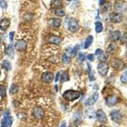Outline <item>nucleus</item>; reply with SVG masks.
Here are the masks:
<instances>
[{"instance_id": "nucleus-1", "label": "nucleus", "mask_w": 127, "mask_h": 127, "mask_svg": "<svg viewBox=\"0 0 127 127\" xmlns=\"http://www.w3.org/2000/svg\"><path fill=\"white\" fill-rule=\"evenodd\" d=\"M62 96L65 99L69 101H73L75 100L78 99L80 96H81V93L78 91H75V90H67L64 92L62 94Z\"/></svg>"}, {"instance_id": "nucleus-2", "label": "nucleus", "mask_w": 127, "mask_h": 127, "mask_svg": "<svg viewBox=\"0 0 127 127\" xmlns=\"http://www.w3.org/2000/svg\"><path fill=\"white\" fill-rule=\"evenodd\" d=\"M10 111H7L4 115L1 122V127H11L13 122V118L10 116Z\"/></svg>"}, {"instance_id": "nucleus-3", "label": "nucleus", "mask_w": 127, "mask_h": 127, "mask_svg": "<svg viewBox=\"0 0 127 127\" xmlns=\"http://www.w3.org/2000/svg\"><path fill=\"white\" fill-rule=\"evenodd\" d=\"M109 19L113 23L119 24L123 20V15L120 12H113L109 15Z\"/></svg>"}, {"instance_id": "nucleus-4", "label": "nucleus", "mask_w": 127, "mask_h": 127, "mask_svg": "<svg viewBox=\"0 0 127 127\" xmlns=\"http://www.w3.org/2000/svg\"><path fill=\"white\" fill-rule=\"evenodd\" d=\"M111 118L116 123H120L122 120V113L119 110H114L111 113Z\"/></svg>"}, {"instance_id": "nucleus-5", "label": "nucleus", "mask_w": 127, "mask_h": 127, "mask_svg": "<svg viewBox=\"0 0 127 127\" xmlns=\"http://www.w3.org/2000/svg\"><path fill=\"white\" fill-rule=\"evenodd\" d=\"M109 70V65L108 64L105 63V62H100L98 64V66H97V71L100 74V75L102 76H105L107 75V72Z\"/></svg>"}, {"instance_id": "nucleus-6", "label": "nucleus", "mask_w": 127, "mask_h": 127, "mask_svg": "<svg viewBox=\"0 0 127 127\" xmlns=\"http://www.w3.org/2000/svg\"><path fill=\"white\" fill-rule=\"evenodd\" d=\"M68 29L71 32H76L79 29V24L76 19L72 18L68 22Z\"/></svg>"}, {"instance_id": "nucleus-7", "label": "nucleus", "mask_w": 127, "mask_h": 127, "mask_svg": "<svg viewBox=\"0 0 127 127\" xmlns=\"http://www.w3.org/2000/svg\"><path fill=\"white\" fill-rule=\"evenodd\" d=\"M98 97H99V94L98 92H94L92 94V95H91L90 97H88L87 100H86L84 104L86 106H90V105H92L95 104L96 102L98 100Z\"/></svg>"}, {"instance_id": "nucleus-8", "label": "nucleus", "mask_w": 127, "mask_h": 127, "mask_svg": "<svg viewBox=\"0 0 127 127\" xmlns=\"http://www.w3.org/2000/svg\"><path fill=\"white\" fill-rule=\"evenodd\" d=\"M114 8L120 12H125L127 10V4L123 0H118L114 3Z\"/></svg>"}, {"instance_id": "nucleus-9", "label": "nucleus", "mask_w": 127, "mask_h": 127, "mask_svg": "<svg viewBox=\"0 0 127 127\" xmlns=\"http://www.w3.org/2000/svg\"><path fill=\"white\" fill-rule=\"evenodd\" d=\"M27 46H28L27 42L24 39H19L15 44V49L19 52H24L26 50Z\"/></svg>"}, {"instance_id": "nucleus-10", "label": "nucleus", "mask_w": 127, "mask_h": 127, "mask_svg": "<svg viewBox=\"0 0 127 127\" xmlns=\"http://www.w3.org/2000/svg\"><path fill=\"white\" fill-rule=\"evenodd\" d=\"M95 117L97 118L98 121L102 123H105L107 121V116L105 113L102 109H98L95 113Z\"/></svg>"}, {"instance_id": "nucleus-11", "label": "nucleus", "mask_w": 127, "mask_h": 127, "mask_svg": "<svg viewBox=\"0 0 127 127\" xmlns=\"http://www.w3.org/2000/svg\"><path fill=\"white\" fill-rule=\"evenodd\" d=\"M32 114L36 119H41L45 116V111L41 107H36L35 108H34Z\"/></svg>"}, {"instance_id": "nucleus-12", "label": "nucleus", "mask_w": 127, "mask_h": 127, "mask_svg": "<svg viewBox=\"0 0 127 127\" xmlns=\"http://www.w3.org/2000/svg\"><path fill=\"white\" fill-rule=\"evenodd\" d=\"M54 79V74L50 72H44L41 75V79L42 81H44L45 83H50L52 82V81Z\"/></svg>"}, {"instance_id": "nucleus-13", "label": "nucleus", "mask_w": 127, "mask_h": 127, "mask_svg": "<svg viewBox=\"0 0 127 127\" xmlns=\"http://www.w3.org/2000/svg\"><path fill=\"white\" fill-rule=\"evenodd\" d=\"M10 25V20L8 19L4 18V19L0 20V29H1V30L3 31H5L6 30H7Z\"/></svg>"}, {"instance_id": "nucleus-14", "label": "nucleus", "mask_w": 127, "mask_h": 127, "mask_svg": "<svg viewBox=\"0 0 127 127\" xmlns=\"http://www.w3.org/2000/svg\"><path fill=\"white\" fill-rule=\"evenodd\" d=\"M113 65L115 69L118 70L123 69L125 67V64L123 63V61H121L120 59H117L113 61Z\"/></svg>"}, {"instance_id": "nucleus-15", "label": "nucleus", "mask_w": 127, "mask_h": 127, "mask_svg": "<svg viewBox=\"0 0 127 127\" xmlns=\"http://www.w3.org/2000/svg\"><path fill=\"white\" fill-rule=\"evenodd\" d=\"M106 104L108 106L112 107L114 106L118 102V98L116 96H110L106 99Z\"/></svg>"}, {"instance_id": "nucleus-16", "label": "nucleus", "mask_w": 127, "mask_h": 127, "mask_svg": "<svg viewBox=\"0 0 127 127\" xmlns=\"http://www.w3.org/2000/svg\"><path fill=\"white\" fill-rule=\"evenodd\" d=\"M48 42H49L50 43L59 45L62 43V39L60 37H58V36H51L48 38Z\"/></svg>"}, {"instance_id": "nucleus-17", "label": "nucleus", "mask_w": 127, "mask_h": 127, "mask_svg": "<svg viewBox=\"0 0 127 127\" xmlns=\"http://www.w3.org/2000/svg\"><path fill=\"white\" fill-rule=\"evenodd\" d=\"M121 38V33L119 31H114L109 36V39L113 41H116Z\"/></svg>"}, {"instance_id": "nucleus-18", "label": "nucleus", "mask_w": 127, "mask_h": 127, "mask_svg": "<svg viewBox=\"0 0 127 127\" xmlns=\"http://www.w3.org/2000/svg\"><path fill=\"white\" fill-rule=\"evenodd\" d=\"M61 19H50L48 21L50 26L54 28H59L61 25Z\"/></svg>"}, {"instance_id": "nucleus-19", "label": "nucleus", "mask_w": 127, "mask_h": 127, "mask_svg": "<svg viewBox=\"0 0 127 127\" xmlns=\"http://www.w3.org/2000/svg\"><path fill=\"white\" fill-rule=\"evenodd\" d=\"M118 50V46L114 43H111L107 48V52L108 54H114Z\"/></svg>"}, {"instance_id": "nucleus-20", "label": "nucleus", "mask_w": 127, "mask_h": 127, "mask_svg": "<svg viewBox=\"0 0 127 127\" xmlns=\"http://www.w3.org/2000/svg\"><path fill=\"white\" fill-rule=\"evenodd\" d=\"M86 118L89 120H94L95 118V113L94 109H88L86 111Z\"/></svg>"}, {"instance_id": "nucleus-21", "label": "nucleus", "mask_w": 127, "mask_h": 127, "mask_svg": "<svg viewBox=\"0 0 127 127\" xmlns=\"http://www.w3.org/2000/svg\"><path fill=\"white\" fill-rule=\"evenodd\" d=\"M62 0H51L50 7L52 8H57L62 5Z\"/></svg>"}, {"instance_id": "nucleus-22", "label": "nucleus", "mask_w": 127, "mask_h": 127, "mask_svg": "<svg viewBox=\"0 0 127 127\" xmlns=\"http://www.w3.org/2000/svg\"><path fill=\"white\" fill-rule=\"evenodd\" d=\"M1 66L3 69H6V71H10L12 68L10 62L8 61H6V60H4V61H2Z\"/></svg>"}, {"instance_id": "nucleus-23", "label": "nucleus", "mask_w": 127, "mask_h": 127, "mask_svg": "<svg viewBox=\"0 0 127 127\" xmlns=\"http://www.w3.org/2000/svg\"><path fill=\"white\" fill-rule=\"evenodd\" d=\"M93 40H94V37H93V36L89 35V36H87V39H86L85 40V46H84V48H85V49L88 48L91 45V44L92 43Z\"/></svg>"}, {"instance_id": "nucleus-24", "label": "nucleus", "mask_w": 127, "mask_h": 127, "mask_svg": "<svg viewBox=\"0 0 127 127\" xmlns=\"http://www.w3.org/2000/svg\"><path fill=\"white\" fill-rule=\"evenodd\" d=\"M107 59H108V55H107V53H104V52H102L101 54H100L99 55H98V61H100L102 62H105V61H107Z\"/></svg>"}, {"instance_id": "nucleus-25", "label": "nucleus", "mask_w": 127, "mask_h": 127, "mask_svg": "<svg viewBox=\"0 0 127 127\" xmlns=\"http://www.w3.org/2000/svg\"><path fill=\"white\" fill-rule=\"evenodd\" d=\"M69 74L67 72H64L62 74L61 76V82L64 83L66 81H69Z\"/></svg>"}, {"instance_id": "nucleus-26", "label": "nucleus", "mask_w": 127, "mask_h": 127, "mask_svg": "<svg viewBox=\"0 0 127 127\" xmlns=\"http://www.w3.org/2000/svg\"><path fill=\"white\" fill-rule=\"evenodd\" d=\"M103 31V25L102 22H97L95 23V31L97 33H100Z\"/></svg>"}, {"instance_id": "nucleus-27", "label": "nucleus", "mask_w": 127, "mask_h": 127, "mask_svg": "<svg viewBox=\"0 0 127 127\" xmlns=\"http://www.w3.org/2000/svg\"><path fill=\"white\" fill-rule=\"evenodd\" d=\"M6 54H7L8 56L10 57H13V55H14V52H13V47H12V45H8L6 50Z\"/></svg>"}, {"instance_id": "nucleus-28", "label": "nucleus", "mask_w": 127, "mask_h": 127, "mask_svg": "<svg viewBox=\"0 0 127 127\" xmlns=\"http://www.w3.org/2000/svg\"><path fill=\"white\" fill-rule=\"evenodd\" d=\"M111 8V4L109 3V2H107V3H105L104 4H102V12H107L108 10H109Z\"/></svg>"}, {"instance_id": "nucleus-29", "label": "nucleus", "mask_w": 127, "mask_h": 127, "mask_svg": "<svg viewBox=\"0 0 127 127\" xmlns=\"http://www.w3.org/2000/svg\"><path fill=\"white\" fill-rule=\"evenodd\" d=\"M6 88L5 86L0 85V96L1 97H6Z\"/></svg>"}, {"instance_id": "nucleus-30", "label": "nucleus", "mask_w": 127, "mask_h": 127, "mask_svg": "<svg viewBox=\"0 0 127 127\" xmlns=\"http://www.w3.org/2000/svg\"><path fill=\"white\" fill-rule=\"evenodd\" d=\"M55 14L56 15L59 16V17H63V16L65 15V11L62 8H57L56 9L55 12Z\"/></svg>"}, {"instance_id": "nucleus-31", "label": "nucleus", "mask_w": 127, "mask_h": 127, "mask_svg": "<svg viewBox=\"0 0 127 127\" xmlns=\"http://www.w3.org/2000/svg\"><path fill=\"white\" fill-rule=\"evenodd\" d=\"M19 90V87L15 85V84H12L10 89V93L12 94H14L17 93Z\"/></svg>"}, {"instance_id": "nucleus-32", "label": "nucleus", "mask_w": 127, "mask_h": 127, "mask_svg": "<svg viewBox=\"0 0 127 127\" xmlns=\"http://www.w3.org/2000/svg\"><path fill=\"white\" fill-rule=\"evenodd\" d=\"M62 61H63L64 63H65V64H69L71 62V59L70 57L67 56L66 54H64L62 56Z\"/></svg>"}, {"instance_id": "nucleus-33", "label": "nucleus", "mask_w": 127, "mask_h": 127, "mask_svg": "<svg viewBox=\"0 0 127 127\" xmlns=\"http://www.w3.org/2000/svg\"><path fill=\"white\" fill-rule=\"evenodd\" d=\"M81 113L79 111H77L76 113L74 114V116H73V119L75 121H79V120H80V119H81Z\"/></svg>"}, {"instance_id": "nucleus-34", "label": "nucleus", "mask_w": 127, "mask_h": 127, "mask_svg": "<svg viewBox=\"0 0 127 127\" xmlns=\"http://www.w3.org/2000/svg\"><path fill=\"white\" fill-rule=\"evenodd\" d=\"M121 81L123 83L126 84L127 82V71H125L121 76Z\"/></svg>"}, {"instance_id": "nucleus-35", "label": "nucleus", "mask_w": 127, "mask_h": 127, "mask_svg": "<svg viewBox=\"0 0 127 127\" xmlns=\"http://www.w3.org/2000/svg\"><path fill=\"white\" fill-rule=\"evenodd\" d=\"M0 7L3 9H6L8 8V3L5 0H0Z\"/></svg>"}, {"instance_id": "nucleus-36", "label": "nucleus", "mask_w": 127, "mask_h": 127, "mask_svg": "<svg viewBox=\"0 0 127 127\" xmlns=\"http://www.w3.org/2000/svg\"><path fill=\"white\" fill-rule=\"evenodd\" d=\"M79 49V46L78 45H76L72 49V50H71V55H72V56H74V55H75L76 54V53L78 52V50Z\"/></svg>"}, {"instance_id": "nucleus-37", "label": "nucleus", "mask_w": 127, "mask_h": 127, "mask_svg": "<svg viewBox=\"0 0 127 127\" xmlns=\"http://www.w3.org/2000/svg\"><path fill=\"white\" fill-rule=\"evenodd\" d=\"M127 33H125L124 35L123 36V37H122L121 39V44H125L126 43H127Z\"/></svg>"}, {"instance_id": "nucleus-38", "label": "nucleus", "mask_w": 127, "mask_h": 127, "mask_svg": "<svg viewBox=\"0 0 127 127\" xmlns=\"http://www.w3.org/2000/svg\"><path fill=\"white\" fill-rule=\"evenodd\" d=\"M89 78H90V80L91 81H94V80L95 79V76H94V73H93L92 71H90V72H89Z\"/></svg>"}, {"instance_id": "nucleus-39", "label": "nucleus", "mask_w": 127, "mask_h": 127, "mask_svg": "<svg viewBox=\"0 0 127 127\" xmlns=\"http://www.w3.org/2000/svg\"><path fill=\"white\" fill-rule=\"evenodd\" d=\"M78 58H79V59L80 61H83L85 59V56L83 53H79V54H78Z\"/></svg>"}, {"instance_id": "nucleus-40", "label": "nucleus", "mask_w": 127, "mask_h": 127, "mask_svg": "<svg viewBox=\"0 0 127 127\" xmlns=\"http://www.w3.org/2000/svg\"><path fill=\"white\" fill-rule=\"evenodd\" d=\"M87 59L90 61H94L95 59V55L94 54H89L87 55Z\"/></svg>"}, {"instance_id": "nucleus-41", "label": "nucleus", "mask_w": 127, "mask_h": 127, "mask_svg": "<svg viewBox=\"0 0 127 127\" xmlns=\"http://www.w3.org/2000/svg\"><path fill=\"white\" fill-rule=\"evenodd\" d=\"M14 35H15V32L13 31L12 32H10V34H9V37H10V40L11 41H12L13 39V37H14Z\"/></svg>"}, {"instance_id": "nucleus-42", "label": "nucleus", "mask_w": 127, "mask_h": 127, "mask_svg": "<svg viewBox=\"0 0 127 127\" xmlns=\"http://www.w3.org/2000/svg\"><path fill=\"white\" fill-rule=\"evenodd\" d=\"M102 52H103V51L101 49L98 48V49H97V50L95 51V55L98 56V55H99L100 54H101Z\"/></svg>"}, {"instance_id": "nucleus-43", "label": "nucleus", "mask_w": 127, "mask_h": 127, "mask_svg": "<svg viewBox=\"0 0 127 127\" xmlns=\"http://www.w3.org/2000/svg\"><path fill=\"white\" fill-rule=\"evenodd\" d=\"M59 76H60V72H57V74L56 75V77H55V82H57L58 80H59Z\"/></svg>"}, {"instance_id": "nucleus-44", "label": "nucleus", "mask_w": 127, "mask_h": 127, "mask_svg": "<svg viewBox=\"0 0 127 127\" xmlns=\"http://www.w3.org/2000/svg\"><path fill=\"white\" fill-rule=\"evenodd\" d=\"M105 3V0H99V4L100 5H102L103 4Z\"/></svg>"}, {"instance_id": "nucleus-45", "label": "nucleus", "mask_w": 127, "mask_h": 127, "mask_svg": "<svg viewBox=\"0 0 127 127\" xmlns=\"http://www.w3.org/2000/svg\"><path fill=\"white\" fill-rule=\"evenodd\" d=\"M66 127V122H65V121H63L60 127Z\"/></svg>"}, {"instance_id": "nucleus-46", "label": "nucleus", "mask_w": 127, "mask_h": 127, "mask_svg": "<svg viewBox=\"0 0 127 127\" xmlns=\"http://www.w3.org/2000/svg\"><path fill=\"white\" fill-rule=\"evenodd\" d=\"M69 127H77V125L76 123H72V124H71Z\"/></svg>"}, {"instance_id": "nucleus-47", "label": "nucleus", "mask_w": 127, "mask_h": 127, "mask_svg": "<svg viewBox=\"0 0 127 127\" xmlns=\"http://www.w3.org/2000/svg\"><path fill=\"white\" fill-rule=\"evenodd\" d=\"M107 127V126H105V125H100V127Z\"/></svg>"}, {"instance_id": "nucleus-48", "label": "nucleus", "mask_w": 127, "mask_h": 127, "mask_svg": "<svg viewBox=\"0 0 127 127\" xmlns=\"http://www.w3.org/2000/svg\"><path fill=\"white\" fill-rule=\"evenodd\" d=\"M1 113H2V109L1 108H0V116H1Z\"/></svg>"}, {"instance_id": "nucleus-49", "label": "nucleus", "mask_w": 127, "mask_h": 127, "mask_svg": "<svg viewBox=\"0 0 127 127\" xmlns=\"http://www.w3.org/2000/svg\"><path fill=\"white\" fill-rule=\"evenodd\" d=\"M74 1H78V0H74Z\"/></svg>"}, {"instance_id": "nucleus-50", "label": "nucleus", "mask_w": 127, "mask_h": 127, "mask_svg": "<svg viewBox=\"0 0 127 127\" xmlns=\"http://www.w3.org/2000/svg\"><path fill=\"white\" fill-rule=\"evenodd\" d=\"M0 76H1V71H0Z\"/></svg>"}, {"instance_id": "nucleus-51", "label": "nucleus", "mask_w": 127, "mask_h": 127, "mask_svg": "<svg viewBox=\"0 0 127 127\" xmlns=\"http://www.w3.org/2000/svg\"><path fill=\"white\" fill-rule=\"evenodd\" d=\"M67 1H71V0H67Z\"/></svg>"}]
</instances>
